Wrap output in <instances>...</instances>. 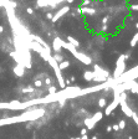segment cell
Instances as JSON below:
<instances>
[{
	"mask_svg": "<svg viewBox=\"0 0 138 139\" xmlns=\"http://www.w3.org/2000/svg\"><path fill=\"white\" fill-rule=\"evenodd\" d=\"M45 114V111L42 109H31L26 111L23 114L16 116V117H10V118L0 119V125H8V124H15V123H21V122H29V120H36L40 117Z\"/></svg>",
	"mask_w": 138,
	"mask_h": 139,
	"instance_id": "cell-1",
	"label": "cell"
},
{
	"mask_svg": "<svg viewBox=\"0 0 138 139\" xmlns=\"http://www.w3.org/2000/svg\"><path fill=\"white\" fill-rule=\"evenodd\" d=\"M126 60L127 58H126V56H124V54H122V55H119V57L116 61V68H114V73H113L114 80L119 78L126 72Z\"/></svg>",
	"mask_w": 138,
	"mask_h": 139,
	"instance_id": "cell-2",
	"label": "cell"
},
{
	"mask_svg": "<svg viewBox=\"0 0 138 139\" xmlns=\"http://www.w3.org/2000/svg\"><path fill=\"white\" fill-rule=\"evenodd\" d=\"M102 118H103V113H102L101 111H98V112L95 113L93 116L88 117V118H86V119L83 120V124H85V127L87 128V130H92V129H95L96 124H97Z\"/></svg>",
	"mask_w": 138,
	"mask_h": 139,
	"instance_id": "cell-3",
	"label": "cell"
},
{
	"mask_svg": "<svg viewBox=\"0 0 138 139\" xmlns=\"http://www.w3.org/2000/svg\"><path fill=\"white\" fill-rule=\"evenodd\" d=\"M93 72L96 77H95L93 81H98V82H105L110 80V73L107 70H103L101 66L98 65H93Z\"/></svg>",
	"mask_w": 138,
	"mask_h": 139,
	"instance_id": "cell-4",
	"label": "cell"
},
{
	"mask_svg": "<svg viewBox=\"0 0 138 139\" xmlns=\"http://www.w3.org/2000/svg\"><path fill=\"white\" fill-rule=\"evenodd\" d=\"M119 104H121V109H122V112L127 117H132L133 116L134 112L131 109V107H129L128 103H127V94H126V92H121L119 93Z\"/></svg>",
	"mask_w": 138,
	"mask_h": 139,
	"instance_id": "cell-5",
	"label": "cell"
},
{
	"mask_svg": "<svg viewBox=\"0 0 138 139\" xmlns=\"http://www.w3.org/2000/svg\"><path fill=\"white\" fill-rule=\"evenodd\" d=\"M122 86H123V89H129L132 93H136L138 94V83L134 80H128L126 82H122Z\"/></svg>",
	"mask_w": 138,
	"mask_h": 139,
	"instance_id": "cell-6",
	"label": "cell"
},
{
	"mask_svg": "<svg viewBox=\"0 0 138 139\" xmlns=\"http://www.w3.org/2000/svg\"><path fill=\"white\" fill-rule=\"evenodd\" d=\"M75 56V57L80 61V62H82L83 65H86V66H88V65H91L92 63V58L90 57V56L87 55H85L83 52H79V51H75L74 54H72Z\"/></svg>",
	"mask_w": 138,
	"mask_h": 139,
	"instance_id": "cell-7",
	"label": "cell"
},
{
	"mask_svg": "<svg viewBox=\"0 0 138 139\" xmlns=\"http://www.w3.org/2000/svg\"><path fill=\"white\" fill-rule=\"evenodd\" d=\"M68 11H70V6H63V8H61V9H59V10L56 11V14L54 15V17H52V20H51V21H52V23L59 21L65 14H67Z\"/></svg>",
	"mask_w": 138,
	"mask_h": 139,
	"instance_id": "cell-8",
	"label": "cell"
},
{
	"mask_svg": "<svg viewBox=\"0 0 138 139\" xmlns=\"http://www.w3.org/2000/svg\"><path fill=\"white\" fill-rule=\"evenodd\" d=\"M25 71H26V68L23 63H16V66L12 68V72L16 77H23L25 75Z\"/></svg>",
	"mask_w": 138,
	"mask_h": 139,
	"instance_id": "cell-9",
	"label": "cell"
},
{
	"mask_svg": "<svg viewBox=\"0 0 138 139\" xmlns=\"http://www.w3.org/2000/svg\"><path fill=\"white\" fill-rule=\"evenodd\" d=\"M63 40H61L60 37H55L54 41H52V49L55 52H61V49H62V45H63Z\"/></svg>",
	"mask_w": 138,
	"mask_h": 139,
	"instance_id": "cell-10",
	"label": "cell"
},
{
	"mask_svg": "<svg viewBox=\"0 0 138 139\" xmlns=\"http://www.w3.org/2000/svg\"><path fill=\"white\" fill-rule=\"evenodd\" d=\"M79 12H81V14H83V15H95L96 14V10H95V9H91V8L82 6L79 10Z\"/></svg>",
	"mask_w": 138,
	"mask_h": 139,
	"instance_id": "cell-11",
	"label": "cell"
},
{
	"mask_svg": "<svg viewBox=\"0 0 138 139\" xmlns=\"http://www.w3.org/2000/svg\"><path fill=\"white\" fill-rule=\"evenodd\" d=\"M95 77H96V75H95L93 71H85L83 72V78L86 81H93Z\"/></svg>",
	"mask_w": 138,
	"mask_h": 139,
	"instance_id": "cell-12",
	"label": "cell"
},
{
	"mask_svg": "<svg viewBox=\"0 0 138 139\" xmlns=\"http://www.w3.org/2000/svg\"><path fill=\"white\" fill-rule=\"evenodd\" d=\"M67 42H68V43H71V45H74V46L76 47V49L80 46V42L77 41L76 39H74L72 36H67Z\"/></svg>",
	"mask_w": 138,
	"mask_h": 139,
	"instance_id": "cell-13",
	"label": "cell"
},
{
	"mask_svg": "<svg viewBox=\"0 0 138 139\" xmlns=\"http://www.w3.org/2000/svg\"><path fill=\"white\" fill-rule=\"evenodd\" d=\"M52 57H54V60H55L57 63H60V62H62V61H63V56L60 54V52H56V54L52 56Z\"/></svg>",
	"mask_w": 138,
	"mask_h": 139,
	"instance_id": "cell-14",
	"label": "cell"
},
{
	"mask_svg": "<svg viewBox=\"0 0 138 139\" xmlns=\"http://www.w3.org/2000/svg\"><path fill=\"white\" fill-rule=\"evenodd\" d=\"M68 66H70V62H68L67 60H63L62 62L59 63V68H60V70H65V68H67Z\"/></svg>",
	"mask_w": 138,
	"mask_h": 139,
	"instance_id": "cell-15",
	"label": "cell"
},
{
	"mask_svg": "<svg viewBox=\"0 0 138 139\" xmlns=\"http://www.w3.org/2000/svg\"><path fill=\"white\" fill-rule=\"evenodd\" d=\"M137 43H138V32L132 37V40H131V42H129V45H131V47H136Z\"/></svg>",
	"mask_w": 138,
	"mask_h": 139,
	"instance_id": "cell-16",
	"label": "cell"
},
{
	"mask_svg": "<svg viewBox=\"0 0 138 139\" xmlns=\"http://www.w3.org/2000/svg\"><path fill=\"white\" fill-rule=\"evenodd\" d=\"M37 6H40V8H46V6H49V1L47 0H37Z\"/></svg>",
	"mask_w": 138,
	"mask_h": 139,
	"instance_id": "cell-17",
	"label": "cell"
},
{
	"mask_svg": "<svg viewBox=\"0 0 138 139\" xmlns=\"http://www.w3.org/2000/svg\"><path fill=\"white\" fill-rule=\"evenodd\" d=\"M34 91H35V89H34V87L28 86V87H25V88L21 89V93H32Z\"/></svg>",
	"mask_w": 138,
	"mask_h": 139,
	"instance_id": "cell-18",
	"label": "cell"
},
{
	"mask_svg": "<svg viewBox=\"0 0 138 139\" xmlns=\"http://www.w3.org/2000/svg\"><path fill=\"white\" fill-rule=\"evenodd\" d=\"M106 106H107V104H106V98L101 97L100 99H98V107H100V108H105Z\"/></svg>",
	"mask_w": 138,
	"mask_h": 139,
	"instance_id": "cell-19",
	"label": "cell"
},
{
	"mask_svg": "<svg viewBox=\"0 0 138 139\" xmlns=\"http://www.w3.org/2000/svg\"><path fill=\"white\" fill-rule=\"evenodd\" d=\"M47 89H49V94H56V93H57V88H56L55 86H52V85L49 86V88H47Z\"/></svg>",
	"mask_w": 138,
	"mask_h": 139,
	"instance_id": "cell-20",
	"label": "cell"
},
{
	"mask_svg": "<svg viewBox=\"0 0 138 139\" xmlns=\"http://www.w3.org/2000/svg\"><path fill=\"white\" fill-rule=\"evenodd\" d=\"M44 86V82L41 80H35L34 81V87H36V88H40V87Z\"/></svg>",
	"mask_w": 138,
	"mask_h": 139,
	"instance_id": "cell-21",
	"label": "cell"
},
{
	"mask_svg": "<svg viewBox=\"0 0 138 139\" xmlns=\"http://www.w3.org/2000/svg\"><path fill=\"white\" fill-rule=\"evenodd\" d=\"M118 127H119L121 130H123L124 128H126V122H124L123 119H121V120L118 122Z\"/></svg>",
	"mask_w": 138,
	"mask_h": 139,
	"instance_id": "cell-22",
	"label": "cell"
},
{
	"mask_svg": "<svg viewBox=\"0 0 138 139\" xmlns=\"http://www.w3.org/2000/svg\"><path fill=\"white\" fill-rule=\"evenodd\" d=\"M44 83L46 86H51V83H52V80H51L50 77H45V81H44Z\"/></svg>",
	"mask_w": 138,
	"mask_h": 139,
	"instance_id": "cell-23",
	"label": "cell"
},
{
	"mask_svg": "<svg viewBox=\"0 0 138 139\" xmlns=\"http://www.w3.org/2000/svg\"><path fill=\"white\" fill-rule=\"evenodd\" d=\"M112 130H113V132H119V127H118V124H113L112 125Z\"/></svg>",
	"mask_w": 138,
	"mask_h": 139,
	"instance_id": "cell-24",
	"label": "cell"
},
{
	"mask_svg": "<svg viewBox=\"0 0 138 139\" xmlns=\"http://www.w3.org/2000/svg\"><path fill=\"white\" fill-rule=\"evenodd\" d=\"M87 134V128L83 127V128H81V135H86Z\"/></svg>",
	"mask_w": 138,
	"mask_h": 139,
	"instance_id": "cell-25",
	"label": "cell"
},
{
	"mask_svg": "<svg viewBox=\"0 0 138 139\" xmlns=\"http://www.w3.org/2000/svg\"><path fill=\"white\" fill-rule=\"evenodd\" d=\"M91 0H85L83 1V4H82V6H87V5H91Z\"/></svg>",
	"mask_w": 138,
	"mask_h": 139,
	"instance_id": "cell-26",
	"label": "cell"
},
{
	"mask_svg": "<svg viewBox=\"0 0 138 139\" xmlns=\"http://www.w3.org/2000/svg\"><path fill=\"white\" fill-rule=\"evenodd\" d=\"M46 17H47V19H49V20H52V17H54V14H52V12H47V14H46Z\"/></svg>",
	"mask_w": 138,
	"mask_h": 139,
	"instance_id": "cell-27",
	"label": "cell"
},
{
	"mask_svg": "<svg viewBox=\"0 0 138 139\" xmlns=\"http://www.w3.org/2000/svg\"><path fill=\"white\" fill-rule=\"evenodd\" d=\"M131 10H133V11H138V4H134V5H132V6H131Z\"/></svg>",
	"mask_w": 138,
	"mask_h": 139,
	"instance_id": "cell-28",
	"label": "cell"
},
{
	"mask_svg": "<svg viewBox=\"0 0 138 139\" xmlns=\"http://www.w3.org/2000/svg\"><path fill=\"white\" fill-rule=\"evenodd\" d=\"M68 81H70L71 83H74V82L76 81V77H75V76H71V77H68Z\"/></svg>",
	"mask_w": 138,
	"mask_h": 139,
	"instance_id": "cell-29",
	"label": "cell"
},
{
	"mask_svg": "<svg viewBox=\"0 0 138 139\" xmlns=\"http://www.w3.org/2000/svg\"><path fill=\"white\" fill-rule=\"evenodd\" d=\"M26 12H28V14H34V9L32 8H28L26 9Z\"/></svg>",
	"mask_w": 138,
	"mask_h": 139,
	"instance_id": "cell-30",
	"label": "cell"
},
{
	"mask_svg": "<svg viewBox=\"0 0 138 139\" xmlns=\"http://www.w3.org/2000/svg\"><path fill=\"white\" fill-rule=\"evenodd\" d=\"M106 132H107V133H111V132H112V125H108V127L106 128Z\"/></svg>",
	"mask_w": 138,
	"mask_h": 139,
	"instance_id": "cell-31",
	"label": "cell"
},
{
	"mask_svg": "<svg viewBox=\"0 0 138 139\" xmlns=\"http://www.w3.org/2000/svg\"><path fill=\"white\" fill-rule=\"evenodd\" d=\"M80 139H88V137H87V134H86V135H81Z\"/></svg>",
	"mask_w": 138,
	"mask_h": 139,
	"instance_id": "cell-32",
	"label": "cell"
},
{
	"mask_svg": "<svg viewBox=\"0 0 138 139\" xmlns=\"http://www.w3.org/2000/svg\"><path fill=\"white\" fill-rule=\"evenodd\" d=\"M3 32H4V26L0 25V34H3Z\"/></svg>",
	"mask_w": 138,
	"mask_h": 139,
	"instance_id": "cell-33",
	"label": "cell"
},
{
	"mask_svg": "<svg viewBox=\"0 0 138 139\" xmlns=\"http://www.w3.org/2000/svg\"><path fill=\"white\" fill-rule=\"evenodd\" d=\"M107 19H108V17H103V20H102V23H103V24H106V23H107Z\"/></svg>",
	"mask_w": 138,
	"mask_h": 139,
	"instance_id": "cell-34",
	"label": "cell"
},
{
	"mask_svg": "<svg viewBox=\"0 0 138 139\" xmlns=\"http://www.w3.org/2000/svg\"><path fill=\"white\" fill-rule=\"evenodd\" d=\"M91 139H98V138H97V135H93V137H92Z\"/></svg>",
	"mask_w": 138,
	"mask_h": 139,
	"instance_id": "cell-35",
	"label": "cell"
},
{
	"mask_svg": "<svg viewBox=\"0 0 138 139\" xmlns=\"http://www.w3.org/2000/svg\"><path fill=\"white\" fill-rule=\"evenodd\" d=\"M67 3H74V0H66Z\"/></svg>",
	"mask_w": 138,
	"mask_h": 139,
	"instance_id": "cell-36",
	"label": "cell"
},
{
	"mask_svg": "<svg viewBox=\"0 0 138 139\" xmlns=\"http://www.w3.org/2000/svg\"><path fill=\"white\" fill-rule=\"evenodd\" d=\"M70 139H80V138H77V137H72V138H70Z\"/></svg>",
	"mask_w": 138,
	"mask_h": 139,
	"instance_id": "cell-37",
	"label": "cell"
},
{
	"mask_svg": "<svg viewBox=\"0 0 138 139\" xmlns=\"http://www.w3.org/2000/svg\"><path fill=\"white\" fill-rule=\"evenodd\" d=\"M136 27H137V30H138V23L136 24Z\"/></svg>",
	"mask_w": 138,
	"mask_h": 139,
	"instance_id": "cell-38",
	"label": "cell"
},
{
	"mask_svg": "<svg viewBox=\"0 0 138 139\" xmlns=\"http://www.w3.org/2000/svg\"><path fill=\"white\" fill-rule=\"evenodd\" d=\"M137 119H138V114H137Z\"/></svg>",
	"mask_w": 138,
	"mask_h": 139,
	"instance_id": "cell-39",
	"label": "cell"
},
{
	"mask_svg": "<svg viewBox=\"0 0 138 139\" xmlns=\"http://www.w3.org/2000/svg\"><path fill=\"white\" fill-rule=\"evenodd\" d=\"M0 70H1V67H0Z\"/></svg>",
	"mask_w": 138,
	"mask_h": 139,
	"instance_id": "cell-40",
	"label": "cell"
}]
</instances>
